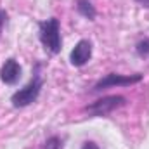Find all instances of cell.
<instances>
[{"label":"cell","mask_w":149,"mask_h":149,"mask_svg":"<svg viewBox=\"0 0 149 149\" xmlns=\"http://www.w3.org/2000/svg\"><path fill=\"white\" fill-rule=\"evenodd\" d=\"M38 37L42 45L50 50L52 54H57L61 50V28H59V21L56 17H50L43 23L38 24Z\"/></svg>","instance_id":"obj_1"},{"label":"cell","mask_w":149,"mask_h":149,"mask_svg":"<svg viewBox=\"0 0 149 149\" xmlns=\"http://www.w3.org/2000/svg\"><path fill=\"white\" fill-rule=\"evenodd\" d=\"M40 90H42V76L38 73V66H37L33 80L26 87H23L17 92H14L12 97H10V102H12L14 108H26V106H30L31 102H35L38 99Z\"/></svg>","instance_id":"obj_2"},{"label":"cell","mask_w":149,"mask_h":149,"mask_svg":"<svg viewBox=\"0 0 149 149\" xmlns=\"http://www.w3.org/2000/svg\"><path fill=\"white\" fill-rule=\"evenodd\" d=\"M125 102H127V99L123 95H106V97H101L95 102L85 106L83 111L88 113L90 116H106V114L113 113L114 109L121 108Z\"/></svg>","instance_id":"obj_3"},{"label":"cell","mask_w":149,"mask_h":149,"mask_svg":"<svg viewBox=\"0 0 149 149\" xmlns=\"http://www.w3.org/2000/svg\"><path fill=\"white\" fill-rule=\"evenodd\" d=\"M141 80H142V74H130V76H127V74L109 73V74H106L104 78H101L94 85L92 92H99V90L108 88V87H125V85H132V83H137Z\"/></svg>","instance_id":"obj_4"},{"label":"cell","mask_w":149,"mask_h":149,"mask_svg":"<svg viewBox=\"0 0 149 149\" xmlns=\"http://www.w3.org/2000/svg\"><path fill=\"white\" fill-rule=\"evenodd\" d=\"M90 57H92V43L88 40H80L74 45V49L71 50V54H70L71 64L73 66H78V68L80 66H85L90 61Z\"/></svg>","instance_id":"obj_5"},{"label":"cell","mask_w":149,"mask_h":149,"mask_svg":"<svg viewBox=\"0 0 149 149\" xmlns=\"http://www.w3.org/2000/svg\"><path fill=\"white\" fill-rule=\"evenodd\" d=\"M21 78V66L16 59H7L0 68V80L5 85H14Z\"/></svg>","instance_id":"obj_6"},{"label":"cell","mask_w":149,"mask_h":149,"mask_svg":"<svg viewBox=\"0 0 149 149\" xmlns=\"http://www.w3.org/2000/svg\"><path fill=\"white\" fill-rule=\"evenodd\" d=\"M76 10H78V14H81L83 17H87L88 21H94V17H95V7L88 2V0H76Z\"/></svg>","instance_id":"obj_7"},{"label":"cell","mask_w":149,"mask_h":149,"mask_svg":"<svg viewBox=\"0 0 149 149\" xmlns=\"http://www.w3.org/2000/svg\"><path fill=\"white\" fill-rule=\"evenodd\" d=\"M135 50H137V54L142 56V57L149 56V38H142V40H139L137 45H135Z\"/></svg>","instance_id":"obj_8"},{"label":"cell","mask_w":149,"mask_h":149,"mask_svg":"<svg viewBox=\"0 0 149 149\" xmlns=\"http://www.w3.org/2000/svg\"><path fill=\"white\" fill-rule=\"evenodd\" d=\"M61 146H63L61 139L54 135V137H50V139H47V141H45V144H43V148H42V149H61Z\"/></svg>","instance_id":"obj_9"},{"label":"cell","mask_w":149,"mask_h":149,"mask_svg":"<svg viewBox=\"0 0 149 149\" xmlns=\"http://www.w3.org/2000/svg\"><path fill=\"white\" fill-rule=\"evenodd\" d=\"M5 23H7V12L3 9H0V35H2V30H3Z\"/></svg>","instance_id":"obj_10"},{"label":"cell","mask_w":149,"mask_h":149,"mask_svg":"<svg viewBox=\"0 0 149 149\" xmlns=\"http://www.w3.org/2000/svg\"><path fill=\"white\" fill-rule=\"evenodd\" d=\"M81 149H101V148H99L95 142H92V141H87V142H83Z\"/></svg>","instance_id":"obj_11"},{"label":"cell","mask_w":149,"mask_h":149,"mask_svg":"<svg viewBox=\"0 0 149 149\" xmlns=\"http://www.w3.org/2000/svg\"><path fill=\"white\" fill-rule=\"evenodd\" d=\"M139 5H142V7H149V0H135Z\"/></svg>","instance_id":"obj_12"}]
</instances>
